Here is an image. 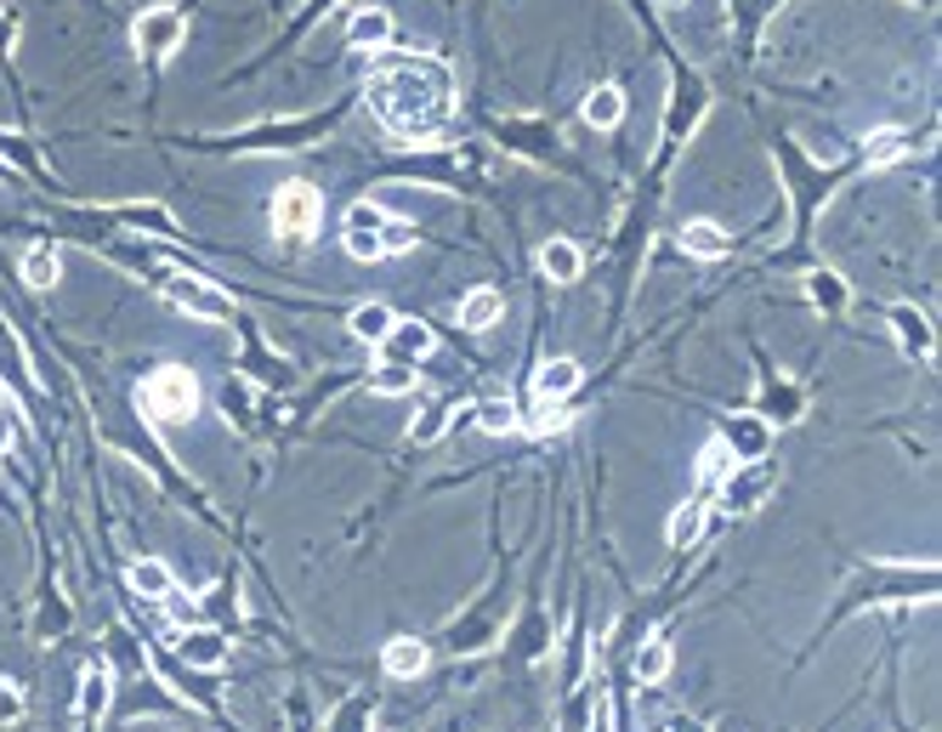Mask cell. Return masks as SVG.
<instances>
[{
  "label": "cell",
  "mask_w": 942,
  "mask_h": 732,
  "mask_svg": "<svg viewBox=\"0 0 942 732\" xmlns=\"http://www.w3.org/2000/svg\"><path fill=\"white\" fill-rule=\"evenodd\" d=\"M369 109L404 149H426L455 120V69L426 52L381 58L369 69Z\"/></svg>",
  "instance_id": "6da1fadb"
},
{
  "label": "cell",
  "mask_w": 942,
  "mask_h": 732,
  "mask_svg": "<svg viewBox=\"0 0 942 732\" xmlns=\"http://www.w3.org/2000/svg\"><path fill=\"white\" fill-rule=\"evenodd\" d=\"M154 284H160V296L176 302L188 318H211V324H227V318H233V296H227V289H216L205 273H193V267H188V273L171 267V273H160Z\"/></svg>",
  "instance_id": "7a4b0ae2"
},
{
  "label": "cell",
  "mask_w": 942,
  "mask_h": 732,
  "mask_svg": "<svg viewBox=\"0 0 942 732\" xmlns=\"http://www.w3.org/2000/svg\"><path fill=\"white\" fill-rule=\"evenodd\" d=\"M142 409L154 420H188L200 415V380H193V369L182 364H165L142 380Z\"/></svg>",
  "instance_id": "3957f363"
},
{
  "label": "cell",
  "mask_w": 942,
  "mask_h": 732,
  "mask_svg": "<svg viewBox=\"0 0 942 732\" xmlns=\"http://www.w3.org/2000/svg\"><path fill=\"white\" fill-rule=\"evenodd\" d=\"M182 40H188L182 7H142V18L131 23V45H136L142 58H154V63H165Z\"/></svg>",
  "instance_id": "277c9868"
},
{
  "label": "cell",
  "mask_w": 942,
  "mask_h": 732,
  "mask_svg": "<svg viewBox=\"0 0 942 732\" xmlns=\"http://www.w3.org/2000/svg\"><path fill=\"white\" fill-rule=\"evenodd\" d=\"M318 222H324L318 187H307V182H284V187L273 193V227H278L284 238H307Z\"/></svg>",
  "instance_id": "5b68a950"
},
{
  "label": "cell",
  "mask_w": 942,
  "mask_h": 732,
  "mask_svg": "<svg viewBox=\"0 0 942 732\" xmlns=\"http://www.w3.org/2000/svg\"><path fill=\"white\" fill-rule=\"evenodd\" d=\"M381 233H386V211H381L375 200L346 205V216H341L346 256H358V262H381V256H386V251H381Z\"/></svg>",
  "instance_id": "8992f818"
},
{
  "label": "cell",
  "mask_w": 942,
  "mask_h": 732,
  "mask_svg": "<svg viewBox=\"0 0 942 732\" xmlns=\"http://www.w3.org/2000/svg\"><path fill=\"white\" fill-rule=\"evenodd\" d=\"M772 495V471L761 460H732V471L721 477V506L727 511H756Z\"/></svg>",
  "instance_id": "52a82bcc"
},
{
  "label": "cell",
  "mask_w": 942,
  "mask_h": 732,
  "mask_svg": "<svg viewBox=\"0 0 942 732\" xmlns=\"http://www.w3.org/2000/svg\"><path fill=\"white\" fill-rule=\"evenodd\" d=\"M705 109H710V85H705L699 74H681V80H676V96H670V114H665V131H670V136H687L692 125L705 120Z\"/></svg>",
  "instance_id": "ba28073f"
},
{
  "label": "cell",
  "mask_w": 942,
  "mask_h": 732,
  "mask_svg": "<svg viewBox=\"0 0 942 732\" xmlns=\"http://www.w3.org/2000/svg\"><path fill=\"white\" fill-rule=\"evenodd\" d=\"M386 358L392 364H421L432 347H437V335H432V324H421V318H392V329H386Z\"/></svg>",
  "instance_id": "9c48e42d"
},
{
  "label": "cell",
  "mask_w": 942,
  "mask_h": 732,
  "mask_svg": "<svg viewBox=\"0 0 942 732\" xmlns=\"http://www.w3.org/2000/svg\"><path fill=\"white\" fill-rule=\"evenodd\" d=\"M727 455L732 460H767V444H772V431H767V420L761 415H732V426H727Z\"/></svg>",
  "instance_id": "30bf717a"
},
{
  "label": "cell",
  "mask_w": 942,
  "mask_h": 732,
  "mask_svg": "<svg viewBox=\"0 0 942 732\" xmlns=\"http://www.w3.org/2000/svg\"><path fill=\"white\" fill-rule=\"evenodd\" d=\"M579 114H585L590 131H614V125L625 120V91H619V85H590L585 103H579Z\"/></svg>",
  "instance_id": "8fae6325"
},
{
  "label": "cell",
  "mask_w": 942,
  "mask_h": 732,
  "mask_svg": "<svg viewBox=\"0 0 942 732\" xmlns=\"http://www.w3.org/2000/svg\"><path fill=\"white\" fill-rule=\"evenodd\" d=\"M891 329H898V340H903V353H914V358H931V347H936V335H931V324H925V313H920V307L898 302V307H891Z\"/></svg>",
  "instance_id": "7c38bea8"
},
{
  "label": "cell",
  "mask_w": 942,
  "mask_h": 732,
  "mask_svg": "<svg viewBox=\"0 0 942 732\" xmlns=\"http://www.w3.org/2000/svg\"><path fill=\"white\" fill-rule=\"evenodd\" d=\"M579 364L574 358H551V364H539V375H534V398L539 404H563L568 393H574V386H579Z\"/></svg>",
  "instance_id": "4fadbf2b"
},
{
  "label": "cell",
  "mask_w": 942,
  "mask_h": 732,
  "mask_svg": "<svg viewBox=\"0 0 942 732\" xmlns=\"http://www.w3.org/2000/svg\"><path fill=\"white\" fill-rule=\"evenodd\" d=\"M681 251L687 256H705V262H721L732 251V233L721 222H687L681 227Z\"/></svg>",
  "instance_id": "5bb4252c"
},
{
  "label": "cell",
  "mask_w": 942,
  "mask_h": 732,
  "mask_svg": "<svg viewBox=\"0 0 942 732\" xmlns=\"http://www.w3.org/2000/svg\"><path fill=\"white\" fill-rule=\"evenodd\" d=\"M579 267H585V256H579L574 238H545V251H539V273L545 278H551V284H574Z\"/></svg>",
  "instance_id": "9a60e30c"
},
{
  "label": "cell",
  "mask_w": 942,
  "mask_h": 732,
  "mask_svg": "<svg viewBox=\"0 0 942 732\" xmlns=\"http://www.w3.org/2000/svg\"><path fill=\"white\" fill-rule=\"evenodd\" d=\"M381 664H386V675L409 681V675H421V670L432 664V648H426V642H415V637H392V642H386V653H381Z\"/></svg>",
  "instance_id": "2e32d148"
},
{
  "label": "cell",
  "mask_w": 942,
  "mask_h": 732,
  "mask_svg": "<svg viewBox=\"0 0 942 732\" xmlns=\"http://www.w3.org/2000/svg\"><path fill=\"white\" fill-rule=\"evenodd\" d=\"M500 313H506V296L500 289H472V296L460 302V329H472V335H483V329H494L500 324Z\"/></svg>",
  "instance_id": "e0dca14e"
},
{
  "label": "cell",
  "mask_w": 942,
  "mask_h": 732,
  "mask_svg": "<svg viewBox=\"0 0 942 732\" xmlns=\"http://www.w3.org/2000/svg\"><path fill=\"white\" fill-rule=\"evenodd\" d=\"M176 653H182L193 670H222V664H227V642L216 637V630H188V637L176 642Z\"/></svg>",
  "instance_id": "ac0fdd59"
},
{
  "label": "cell",
  "mask_w": 942,
  "mask_h": 732,
  "mask_svg": "<svg viewBox=\"0 0 942 732\" xmlns=\"http://www.w3.org/2000/svg\"><path fill=\"white\" fill-rule=\"evenodd\" d=\"M346 40L364 45V52H381V45L392 40V18L381 7H364V12H353V23H346Z\"/></svg>",
  "instance_id": "d6986e66"
},
{
  "label": "cell",
  "mask_w": 942,
  "mask_h": 732,
  "mask_svg": "<svg viewBox=\"0 0 942 732\" xmlns=\"http://www.w3.org/2000/svg\"><path fill=\"white\" fill-rule=\"evenodd\" d=\"M699 533H705V500H687V506L670 511V528H665L670 551H692V540H699Z\"/></svg>",
  "instance_id": "ffe728a7"
},
{
  "label": "cell",
  "mask_w": 942,
  "mask_h": 732,
  "mask_svg": "<svg viewBox=\"0 0 942 732\" xmlns=\"http://www.w3.org/2000/svg\"><path fill=\"white\" fill-rule=\"evenodd\" d=\"M131 591L154 597V602H165V597L176 591V579H171V568H165L160 557H142V562H131Z\"/></svg>",
  "instance_id": "44dd1931"
},
{
  "label": "cell",
  "mask_w": 942,
  "mask_h": 732,
  "mask_svg": "<svg viewBox=\"0 0 942 732\" xmlns=\"http://www.w3.org/2000/svg\"><path fill=\"white\" fill-rule=\"evenodd\" d=\"M58 278H63V262H58L52 244H34V251H23V284H29V289H52Z\"/></svg>",
  "instance_id": "7402d4cb"
},
{
  "label": "cell",
  "mask_w": 942,
  "mask_h": 732,
  "mask_svg": "<svg viewBox=\"0 0 942 732\" xmlns=\"http://www.w3.org/2000/svg\"><path fill=\"white\" fill-rule=\"evenodd\" d=\"M392 318H398V313H392L386 302H364V307H353L346 329H353L358 340H375V347H381V340H386V329H392Z\"/></svg>",
  "instance_id": "603a6c76"
},
{
  "label": "cell",
  "mask_w": 942,
  "mask_h": 732,
  "mask_svg": "<svg viewBox=\"0 0 942 732\" xmlns=\"http://www.w3.org/2000/svg\"><path fill=\"white\" fill-rule=\"evenodd\" d=\"M863 154H869V165H891V160H903V154H909V136H903L898 125H880V131H869Z\"/></svg>",
  "instance_id": "cb8c5ba5"
},
{
  "label": "cell",
  "mask_w": 942,
  "mask_h": 732,
  "mask_svg": "<svg viewBox=\"0 0 942 732\" xmlns=\"http://www.w3.org/2000/svg\"><path fill=\"white\" fill-rule=\"evenodd\" d=\"M665 675H670V642H641V653H636V681H641V688H659Z\"/></svg>",
  "instance_id": "d4e9b609"
},
{
  "label": "cell",
  "mask_w": 942,
  "mask_h": 732,
  "mask_svg": "<svg viewBox=\"0 0 942 732\" xmlns=\"http://www.w3.org/2000/svg\"><path fill=\"white\" fill-rule=\"evenodd\" d=\"M449 420H455V404H426L421 420H409V444H437L449 431Z\"/></svg>",
  "instance_id": "484cf974"
},
{
  "label": "cell",
  "mask_w": 942,
  "mask_h": 732,
  "mask_svg": "<svg viewBox=\"0 0 942 732\" xmlns=\"http://www.w3.org/2000/svg\"><path fill=\"white\" fill-rule=\"evenodd\" d=\"M109 693H114V681H109V670H85L80 675V715H103L109 710Z\"/></svg>",
  "instance_id": "4316f807"
},
{
  "label": "cell",
  "mask_w": 942,
  "mask_h": 732,
  "mask_svg": "<svg viewBox=\"0 0 942 732\" xmlns=\"http://www.w3.org/2000/svg\"><path fill=\"white\" fill-rule=\"evenodd\" d=\"M369 386L375 393H386V398H404V393H415V364H381L375 375H369Z\"/></svg>",
  "instance_id": "83f0119b"
},
{
  "label": "cell",
  "mask_w": 942,
  "mask_h": 732,
  "mask_svg": "<svg viewBox=\"0 0 942 732\" xmlns=\"http://www.w3.org/2000/svg\"><path fill=\"white\" fill-rule=\"evenodd\" d=\"M472 415H477V426H483V431H494V437L517 431V409H511V398H483Z\"/></svg>",
  "instance_id": "f1b7e54d"
},
{
  "label": "cell",
  "mask_w": 942,
  "mask_h": 732,
  "mask_svg": "<svg viewBox=\"0 0 942 732\" xmlns=\"http://www.w3.org/2000/svg\"><path fill=\"white\" fill-rule=\"evenodd\" d=\"M732 471V455H727V444H721V437H710V444H705V455H699V482L710 488V482H721Z\"/></svg>",
  "instance_id": "f546056e"
},
{
  "label": "cell",
  "mask_w": 942,
  "mask_h": 732,
  "mask_svg": "<svg viewBox=\"0 0 942 732\" xmlns=\"http://www.w3.org/2000/svg\"><path fill=\"white\" fill-rule=\"evenodd\" d=\"M761 420H801V393L796 386H767V415Z\"/></svg>",
  "instance_id": "4dcf8cb0"
},
{
  "label": "cell",
  "mask_w": 942,
  "mask_h": 732,
  "mask_svg": "<svg viewBox=\"0 0 942 732\" xmlns=\"http://www.w3.org/2000/svg\"><path fill=\"white\" fill-rule=\"evenodd\" d=\"M517 426H528L534 437H551V431H563V426H568V409H563V404H534V415H528V420H517Z\"/></svg>",
  "instance_id": "1f68e13d"
},
{
  "label": "cell",
  "mask_w": 942,
  "mask_h": 732,
  "mask_svg": "<svg viewBox=\"0 0 942 732\" xmlns=\"http://www.w3.org/2000/svg\"><path fill=\"white\" fill-rule=\"evenodd\" d=\"M812 302L829 307V313H840V307H847V284H840L834 273H812Z\"/></svg>",
  "instance_id": "d6a6232c"
},
{
  "label": "cell",
  "mask_w": 942,
  "mask_h": 732,
  "mask_svg": "<svg viewBox=\"0 0 942 732\" xmlns=\"http://www.w3.org/2000/svg\"><path fill=\"white\" fill-rule=\"evenodd\" d=\"M381 251H386V256H404V251H415V227H409V222H398V216H386Z\"/></svg>",
  "instance_id": "836d02e7"
},
{
  "label": "cell",
  "mask_w": 942,
  "mask_h": 732,
  "mask_svg": "<svg viewBox=\"0 0 942 732\" xmlns=\"http://www.w3.org/2000/svg\"><path fill=\"white\" fill-rule=\"evenodd\" d=\"M120 216H125V222H136V227L148 222V227H160V233H176V222H171L160 205H120Z\"/></svg>",
  "instance_id": "e575fe53"
},
{
  "label": "cell",
  "mask_w": 942,
  "mask_h": 732,
  "mask_svg": "<svg viewBox=\"0 0 942 732\" xmlns=\"http://www.w3.org/2000/svg\"><path fill=\"white\" fill-rule=\"evenodd\" d=\"M364 721H369V699H346L330 732H364Z\"/></svg>",
  "instance_id": "d590c367"
},
{
  "label": "cell",
  "mask_w": 942,
  "mask_h": 732,
  "mask_svg": "<svg viewBox=\"0 0 942 732\" xmlns=\"http://www.w3.org/2000/svg\"><path fill=\"white\" fill-rule=\"evenodd\" d=\"M23 715V693L12 688V681H0V726H12Z\"/></svg>",
  "instance_id": "8d00e7d4"
},
{
  "label": "cell",
  "mask_w": 942,
  "mask_h": 732,
  "mask_svg": "<svg viewBox=\"0 0 942 732\" xmlns=\"http://www.w3.org/2000/svg\"><path fill=\"white\" fill-rule=\"evenodd\" d=\"M18 12H0V58H12V45H18Z\"/></svg>",
  "instance_id": "74e56055"
},
{
  "label": "cell",
  "mask_w": 942,
  "mask_h": 732,
  "mask_svg": "<svg viewBox=\"0 0 942 732\" xmlns=\"http://www.w3.org/2000/svg\"><path fill=\"white\" fill-rule=\"evenodd\" d=\"M0 176H7V165H0Z\"/></svg>",
  "instance_id": "f35d334b"
}]
</instances>
